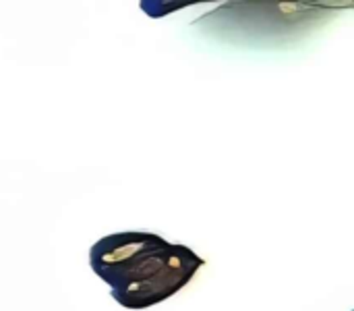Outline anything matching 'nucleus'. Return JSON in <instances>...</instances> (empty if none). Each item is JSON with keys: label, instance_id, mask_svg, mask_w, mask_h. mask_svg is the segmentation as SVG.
<instances>
[{"label": "nucleus", "instance_id": "1", "mask_svg": "<svg viewBox=\"0 0 354 311\" xmlns=\"http://www.w3.org/2000/svg\"><path fill=\"white\" fill-rule=\"evenodd\" d=\"M205 264L187 245L156 233L124 231L102 237L89 251V266L124 310H147L180 293Z\"/></svg>", "mask_w": 354, "mask_h": 311}]
</instances>
